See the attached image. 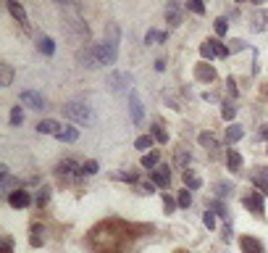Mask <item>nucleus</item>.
<instances>
[{
    "label": "nucleus",
    "instance_id": "1",
    "mask_svg": "<svg viewBox=\"0 0 268 253\" xmlns=\"http://www.w3.org/2000/svg\"><path fill=\"white\" fill-rule=\"evenodd\" d=\"M90 248L95 253H126L129 250V224L111 219L90 232Z\"/></svg>",
    "mask_w": 268,
    "mask_h": 253
},
{
    "label": "nucleus",
    "instance_id": "2",
    "mask_svg": "<svg viewBox=\"0 0 268 253\" xmlns=\"http://www.w3.org/2000/svg\"><path fill=\"white\" fill-rule=\"evenodd\" d=\"M63 116L68 121H74V124H81V126H87L95 121V113H92V108L87 106V103H79V100H71V103H66L63 106Z\"/></svg>",
    "mask_w": 268,
    "mask_h": 253
},
{
    "label": "nucleus",
    "instance_id": "3",
    "mask_svg": "<svg viewBox=\"0 0 268 253\" xmlns=\"http://www.w3.org/2000/svg\"><path fill=\"white\" fill-rule=\"evenodd\" d=\"M95 53H98L100 66H111V64H116V58H119V42H116V40H106V42L95 45Z\"/></svg>",
    "mask_w": 268,
    "mask_h": 253
},
{
    "label": "nucleus",
    "instance_id": "4",
    "mask_svg": "<svg viewBox=\"0 0 268 253\" xmlns=\"http://www.w3.org/2000/svg\"><path fill=\"white\" fill-rule=\"evenodd\" d=\"M200 55H203V58H226L229 48L221 40H205L200 45Z\"/></svg>",
    "mask_w": 268,
    "mask_h": 253
},
{
    "label": "nucleus",
    "instance_id": "5",
    "mask_svg": "<svg viewBox=\"0 0 268 253\" xmlns=\"http://www.w3.org/2000/svg\"><path fill=\"white\" fill-rule=\"evenodd\" d=\"M242 206H244V209H247V211H252L255 216H258V219H263V211H265V206H263V195L260 193H250V195H244V198H242Z\"/></svg>",
    "mask_w": 268,
    "mask_h": 253
},
{
    "label": "nucleus",
    "instance_id": "6",
    "mask_svg": "<svg viewBox=\"0 0 268 253\" xmlns=\"http://www.w3.org/2000/svg\"><path fill=\"white\" fill-rule=\"evenodd\" d=\"M58 174L61 177H71V179H79V177H84V169H81L76 161H71V158H66V161H61V164H58Z\"/></svg>",
    "mask_w": 268,
    "mask_h": 253
},
{
    "label": "nucleus",
    "instance_id": "7",
    "mask_svg": "<svg viewBox=\"0 0 268 253\" xmlns=\"http://www.w3.org/2000/svg\"><path fill=\"white\" fill-rule=\"evenodd\" d=\"M250 182L255 185V190H258L260 195H265V193H268V169H265V166H255Z\"/></svg>",
    "mask_w": 268,
    "mask_h": 253
},
{
    "label": "nucleus",
    "instance_id": "8",
    "mask_svg": "<svg viewBox=\"0 0 268 253\" xmlns=\"http://www.w3.org/2000/svg\"><path fill=\"white\" fill-rule=\"evenodd\" d=\"M197 140H200V145L208 151V156H211V158H218V156H221V145H218V140H216V135L203 132L200 137H197Z\"/></svg>",
    "mask_w": 268,
    "mask_h": 253
},
{
    "label": "nucleus",
    "instance_id": "9",
    "mask_svg": "<svg viewBox=\"0 0 268 253\" xmlns=\"http://www.w3.org/2000/svg\"><path fill=\"white\" fill-rule=\"evenodd\" d=\"M195 79H197V82L211 85V82H216V69L211 64H197L195 66Z\"/></svg>",
    "mask_w": 268,
    "mask_h": 253
},
{
    "label": "nucleus",
    "instance_id": "10",
    "mask_svg": "<svg viewBox=\"0 0 268 253\" xmlns=\"http://www.w3.org/2000/svg\"><path fill=\"white\" fill-rule=\"evenodd\" d=\"M129 111H132V121L134 124H142V119H145V108H142V100H139V95L134 93H129Z\"/></svg>",
    "mask_w": 268,
    "mask_h": 253
},
{
    "label": "nucleus",
    "instance_id": "11",
    "mask_svg": "<svg viewBox=\"0 0 268 253\" xmlns=\"http://www.w3.org/2000/svg\"><path fill=\"white\" fill-rule=\"evenodd\" d=\"M21 103H27V106L34 108V111H42L45 108V98L40 93H34V90H24V93H21Z\"/></svg>",
    "mask_w": 268,
    "mask_h": 253
},
{
    "label": "nucleus",
    "instance_id": "12",
    "mask_svg": "<svg viewBox=\"0 0 268 253\" xmlns=\"http://www.w3.org/2000/svg\"><path fill=\"white\" fill-rule=\"evenodd\" d=\"M239 248H242V253H265V248L260 245V240L258 237H250V235L239 237Z\"/></svg>",
    "mask_w": 268,
    "mask_h": 253
},
{
    "label": "nucleus",
    "instance_id": "13",
    "mask_svg": "<svg viewBox=\"0 0 268 253\" xmlns=\"http://www.w3.org/2000/svg\"><path fill=\"white\" fill-rule=\"evenodd\" d=\"M6 8H8V14L14 16V19L19 21V24H21V27H24V29H29V21H27V11L21 8L19 3H14V0H8V3H6Z\"/></svg>",
    "mask_w": 268,
    "mask_h": 253
},
{
    "label": "nucleus",
    "instance_id": "14",
    "mask_svg": "<svg viewBox=\"0 0 268 253\" xmlns=\"http://www.w3.org/2000/svg\"><path fill=\"white\" fill-rule=\"evenodd\" d=\"M129 82H132V77L126 74V72H116V74H111V87L116 90V93H124V90H129Z\"/></svg>",
    "mask_w": 268,
    "mask_h": 253
},
{
    "label": "nucleus",
    "instance_id": "15",
    "mask_svg": "<svg viewBox=\"0 0 268 253\" xmlns=\"http://www.w3.org/2000/svg\"><path fill=\"white\" fill-rule=\"evenodd\" d=\"M250 29L252 32H268V11H255L250 19Z\"/></svg>",
    "mask_w": 268,
    "mask_h": 253
},
{
    "label": "nucleus",
    "instance_id": "16",
    "mask_svg": "<svg viewBox=\"0 0 268 253\" xmlns=\"http://www.w3.org/2000/svg\"><path fill=\"white\" fill-rule=\"evenodd\" d=\"M8 203L14 206V209H27V206L32 203V198H29L27 190H16V193L8 195Z\"/></svg>",
    "mask_w": 268,
    "mask_h": 253
},
{
    "label": "nucleus",
    "instance_id": "17",
    "mask_svg": "<svg viewBox=\"0 0 268 253\" xmlns=\"http://www.w3.org/2000/svg\"><path fill=\"white\" fill-rule=\"evenodd\" d=\"M168 182H171V171H168V166H158V169H153V185H158V187H168Z\"/></svg>",
    "mask_w": 268,
    "mask_h": 253
},
{
    "label": "nucleus",
    "instance_id": "18",
    "mask_svg": "<svg viewBox=\"0 0 268 253\" xmlns=\"http://www.w3.org/2000/svg\"><path fill=\"white\" fill-rule=\"evenodd\" d=\"M61 130H63V126L61 124H58V121H53V119H42L40 124H37V132L40 135H61Z\"/></svg>",
    "mask_w": 268,
    "mask_h": 253
},
{
    "label": "nucleus",
    "instance_id": "19",
    "mask_svg": "<svg viewBox=\"0 0 268 253\" xmlns=\"http://www.w3.org/2000/svg\"><path fill=\"white\" fill-rule=\"evenodd\" d=\"M45 243V227L42 224H32V232H29V245L32 248H40Z\"/></svg>",
    "mask_w": 268,
    "mask_h": 253
},
{
    "label": "nucleus",
    "instance_id": "20",
    "mask_svg": "<svg viewBox=\"0 0 268 253\" xmlns=\"http://www.w3.org/2000/svg\"><path fill=\"white\" fill-rule=\"evenodd\" d=\"M166 19H168L171 27H179V24H182V11H179L176 3H168V6H166Z\"/></svg>",
    "mask_w": 268,
    "mask_h": 253
},
{
    "label": "nucleus",
    "instance_id": "21",
    "mask_svg": "<svg viewBox=\"0 0 268 253\" xmlns=\"http://www.w3.org/2000/svg\"><path fill=\"white\" fill-rule=\"evenodd\" d=\"M226 164H229L231 171H239L242 169V156L234 151V148H229V151H226Z\"/></svg>",
    "mask_w": 268,
    "mask_h": 253
},
{
    "label": "nucleus",
    "instance_id": "22",
    "mask_svg": "<svg viewBox=\"0 0 268 253\" xmlns=\"http://www.w3.org/2000/svg\"><path fill=\"white\" fill-rule=\"evenodd\" d=\"M58 140H61V143H76L79 140V130H76V126H63L61 135H58Z\"/></svg>",
    "mask_w": 268,
    "mask_h": 253
},
{
    "label": "nucleus",
    "instance_id": "23",
    "mask_svg": "<svg viewBox=\"0 0 268 253\" xmlns=\"http://www.w3.org/2000/svg\"><path fill=\"white\" fill-rule=\"evenodd\" d=\"M184 185H187L190 190H197V187H200V185H203V179H200V177H197V174H195V171H192V169H184Z\"/></svg>",
    "mask_w": 268,
    "mask_h": 253
},
{
    "label": "nucleus",
    "instance_id": "24",
    "mask_svg": "<svg viewBox=\"0 0 268 253\" xmlns=\"http://www.w3.org/2000/svg\"><path fill=\"white\" fill-rule=\"evenodd\" d=\"M37 48H40V53H45V55H53V53H55V42H53V37H40V40H37Z\"/></svg>",
    "mask_w": 268,
    "mask_h": 253
},
{
    "label": "nucleus",
    "instance_id": "25",
    "mask_svg": "<svg viewBox=\"0 0 268 253\" xmlns=\"http://www.w3.org/2000/svg\"><path fill=\"white\" fill-rule=\"evenodd\" d=\"M11 82H14V69H11L8 64H0V85L8 87Z\"/></svg>",
    "mask_w": 268,
    "mask_h": 253
},
{
    "label": "nucleus",
    "instance_id": "26",
    "mask_svg": "<svg viewBox=\"0 0 268 253\" xmlns=\"http://www.w3.org/2000/svg\"><path fill=\"white\" fill-rule=\"evenodd\" d=\"M166 40H168V34L158 32V29H147V34H145V42H166Z\"/></svg>",
    "mask_w": 268,
    "mask_h": 253
},
{
    "label": "nucleus",
    "instance_id": "27",
    "mask_svg": "<svg viewBox=\"0 0 268 253\" xmlns=\"http://www.w3.org/2000/svg\"><path fill=\"white\" fill-rule=\"evenodd\" d=\"M242 135H244L242 126H239V124H231L229 130H226V140H229V143H237V140H242Z\"/></svg>",
    "mask_w": 268,
    "mask_h": 253
},
{
    "label": "nucleus",
    "instance_id": "28",
    "mask_svg": "<svg viewBox=\"0 0 268 253\" xmlns=\"http://www.w3.org/2000/svg\"><path fill=\"white\" fill-rule=\"evenodd\" d=\"M158 158H160V156H158V151H150V153H145V156H142V166H145V169H153V166H158Z\"/></svg>",
    "mask_w": 268,
    "mask_h": 253
},
{
    "label": "nucleus",
    "instance_id": "29",
    "mask_svg": "<svg viewBox=\"0 0 268 253\" xmlns=\"http://www.w3.org/2000/svg\"><path fill=\"white\" fill-rule=\"evenodd\" d=\"M221 116H224L226 121H231V119L237 116V106H234V103H224V111H221Z\"/></svg>",
    "mask_w": 268,
    "mask_h": 253
},
{
    "label": "nucleus",
    "instance_id": "30",
    "mask_svg": "<svg viewBox=\"0 0 268 253\" xmlns=\"http://www.w3.org/2000/svg\"><path fill=\"white\" fill-rule=\"evenodd\" d=\"M21 121H24V111H21V106H16L11 111V126H19Z\"/></svg>",
    "mask_w": 268,
    "mask_h": 253
},
{
    "label": "nucleus",
    "instance_id": "31",
    "mask_svg": "<svg viewBox=\"0 0 268 253\" xmlns=\"http://www.w3.org/2000/svg\"><path fill=\"white\" fill-rule=\"evenodd\" d=\"M153 137H155L158 143H163V145L168 143V135H166V130H163L160 124H155V126H153Z\"/></svg>",
    "mask_w": 268,
    "mask_h": 253
},
{
    "label": "nucleus",
    "instance_id": "32",
    "mask_svg": "<svg viewBox=\"0 0 268 253\" xmlns=\"http://www.w3.org/2000/svg\"><path fill=\"white\" fill-rule=\"evenodd\" d=\"M48 198H50V187H40V193H37V198H34V203H37L40 209H42V206L48 203Z\"/></svg>",
    "mask_w": 268,
    "mask_h": 253
},
{
    "label": "nucleus",
    "instance_id": "33",
    "mask_svg": "<svg viewBox=\"0 0 268 253\" xmlns=\"http://www.w3.org/2000/svg\"><path fill=\"white\" fill-rule=\"evenodd\" d=\"M150 145H153V137H150V135H142V137H137V143H134V148H139V151H147Z\"/></svg>",
    "mask_w": 268,
    "mask_h": 253
},
{
    "label": "nucleus",
    "instance_id": "34",
    "mask_svg": "<svg viewBox=\"0 0 268 253\" xmlns=\"http://www.w3.org/2000/svg\"><path fill=\"white\" fill-rule=\"evenodd\" d=\"M211 211L218 214V216H224V219H229V211L224 209V203H218V201H211Z\"/></svg>",
    "mask_w": 268,
    "mask_h": 253
},
{
    "label": "nucleus",
    "instance_id": "35",
    "mask_svg": "<svg viewBox=\"0 0 268 253\" xmlns=\"http://www.w3.org/2000/svg\"><path fill=\"white\" fill-rule=\"evenodd\" d=\"M187 11H192V14H197V16H203V14H205V6L197 3V0H190V3H187Z\"/></svg>",
    "mask_w": 268,
    "mask_h": 253
},
{
    "label": "nucleus",
    "instance_id": "36",
    "mask_svg": "<svg viewBox=\"0 0 268 253\" xmlns=\"http://www.w3.org/2000/svg\"><path fill=\"white\" fill-rule=\"evenodd\" d=\"M229 32V19H216V34H226Z\"/></svg>",
    "mask_w": 268,
    "mask_h": 253
},
{
    "label": "nucleus",
    "instance_id": "37",
    "mask_svg": "<svg viewBox=\"0 0 268 253\" xmlns=\"http://www.w3.org/2000/svg\"><path fill=\"white\" fill-rule=\"evenodd\" d=\"M176 203H179V201H173L171 195H163V209H166V214H171L173 209H176Z\"/></svg>",
    "mask_w": 268,
    "mask_h": 253
},
{
    "label": "nucleus",
    "instance_id": "38",
    "mask_svg": "<svg viewBox=\"0 0 268 253\" xmlns=\"http://www.w3.org/2000/svg\"><path fill=\"white\" fill-rule=\"evenodd\" d=\"M190 203H192V195H190V190H182V193H179V206H182V209H187Z\"/></svg>",
    "mask_w": 268,
    "mask_h": 253
},
{
    "label": "nucleus",
    "instance_id": "39",
    "mask_svg": "<svg viewBox=\"0 0 268 253\" xmlns=\"http://www.w3.org/2000/svg\"><path fill=\"white\" fill-rule=\"evenodd\" d=\"M203 222H205V227H208V229H213V227H216V214H213L211 209H208V211H205V216H203Z\"/></svg>",
    "mask_w": 268,
    "mask_h": 253
},
{
    "label": "nucleus",
    "instance_id": "40",
    "mask_svg": "<svg viewBox=\"0 0 268 253\" xmlns=\"http://www.w3.org/2000/svg\"><path fill=\"white\" fill-rule=\"evenodd\" d=\"M81 169H84V174H95V171H98V161H84Z\"/></svg>",
    "mask_w": 268,
    "mask_h": 253
},
{
    "label": "nucleus",
    "instance_id": "41",
    "mask_svg": "<svg viewBox=\"0 0 268 253\" xmlns=\"http://www.w3.org/2000/svg\"><path fill=\"white\" fill-rule=\"evenodd\" d=\"M231 193V187L226 185V182H218V185H216V195H218V198H224V195H229Z\"/></svg>",
    "mask_w": 268,
    "mask_h": 253
},
{
    "label": "nucleus",
    "instance_id": "42",
    "mask_svg": "<svg viewBox=\"0 0 268 253\" xmlns=\"http://www.w3.org/2000/svg\"><path fill=\"white\" fill-rule=\"evenodd\" d=\"M244 48H247V42H242V40H231L229 53H237V50H244Z\"/></svg>",
    "mask_w": 268,
    "mask_h": 253
},
{
    "label": "nucleus",
    "instance_id": "43",
    "mask_svg": "<svg viewBox=\"0 0 268 253\" xmlns=\"http://www.w3.org/2000/svg\"><path fill=\"white\" fill-rule=\"evenodd\" d=\"M119 179H126V182H137V171H121V174H116Z\"/></svg>",
    "mask_w": 268,
    "mask_h": 253
},
{
    "label": "nucleus",
    "instance_id": "44",
    "mask_svg": "<svg viewBox=\"0 0 268 253\" xmlns=\"http://www.w3.org/2000/svg\"><path fill=\"white\" fill-rule=\"evenodd\" d=\"M139 193H142V195L155 193V185H153V182H145V185H139Z\"/></svg>",
    "mask_w": 268,
    "mask_h": 253
},
{
    "label": "nucleus",
    "instance_id": "45",
    "mask_svg": "<svg viewBox=\"0 0 268 253\" xmlns=\"http://www.w3.org/2000/svg\"><path fill=\"white\" fill-rule=\"evenodd\" d=\"M226 90H229L231 95H237V82H234V79H231V77L226 79Z\"/></svg>",
    "mask_w": 268,
    "mask_h": 253
},
{
    "label": "nucleus",
    "instance_id": "46",
    "mask_svg": "<svg viewBox=\"0 0 268 253\" xmlns=\"http://www.w3.org/2000/svg\"><path fill=\"white\" fill-rule=\"evenodd\" d=\"M16 185V179H11V177H3V190H8L11 193V187Z\"/></svg>",
    "mask_w": 268,
    "mask_h": 253
},
{
    "label": "nucleus",
    "instance_id": "47",
    "mask_svg": "<svg viewBox=\"0 0 268 253\" xmlns=\"http://www.w3.org/2000/svg\"><path fill=\"white\" fill-rule=\"evenodd\" d=\"M176 164H179V166L187 164V153H184V151H179V156H176Z\"/></svg>",
    "mask_w": 268,
    "mask_h": 253
},
{
    "label": "nucleus",
    "instance_id": "48",
    "mask_svg": "<svg viewBox=\"0 0 268 253\" xmlns=\"http://www.w3.org/2000/svg\"><path fill=\"white\" fill-rule=\"evenodd\" d=\"M258 137H260V140H268V124H263V130L258 132Z\"/></svg>",
    "mask_w": 268,
    "mask_h": 253
},
{
    "label": "nucleus",
    "instance_id": "49",
    "mask_svg": "<svg viewBox=\"0 0 268 253\" xmlns=\"http://www.w3.org/2000/svg\"><path fill=\"white\" fill-rule=\"evenodd\" d=\"M224 240H231V224L226 222V227H224Z\"/></svg>",
    "mask_w": 268,
    "mask_h": 253
},
{
    "label": "nucleus",
    "instance_id": "50",
    "mask_svg": "<svg viewBox=\"0 0 268 253\" xmlns=\"http://www.w3.org/2000/svg\"><path fill=\"white\" fill-rule=\"evenodd\" d=\"M166 69V61H155V72H163Z\"/></svg>",
    "mask_w": 268,
    "mask_h": 253
},
{
    "label": "nucleus",
    "instance_id": "51",
    "mask_svg": "<svg viewBox=\"0 0 268 253\" xmlns=\"http://www.w3.org/2000/svg\"><path fill=\"white\" fill-rule=\"evenodd\" d=\"M0 253H11V240L6 237V245H3V250H0Z\"/></svg>",
    "mask_w": 268,
    "mask_h": 253
},
{
    "label": "nucleus",
    "instance_id": "52",
    "mask_svg": "<svg viewBox=\"0 0 268 253\" xmlns=\"http://www.w3.org/2000/svg\"><path fill=\"white\" fill-rule=\"evenodd\" d=\"M179 253H184V250H179Z\"/></svg>",
    "mask_w": 268,
    "mask_h": 253
},
{
    "label": "nucleus",
    "instance_id": "53",
    "mask_svg": "<svg viewBox=\"0 0 268 253\" xmlns=\"http://www.w3.org/2000/svg\"><path fill=\"white\" fill-rule=\"evenodd\" d=\"M265 151H268V148H265Z\"/></svg>",
    "mask_w": 268,
    "mask_h": 253
}]
</instances>
